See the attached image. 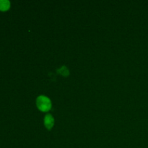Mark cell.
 <instances>
[{
    "label": "cell",
    "mask_w": 148,
    "mask_h": 148,
    "mask_svg": "<svg viewBox=\"0 0 148 148\" xmlns=\"http://www.w3.org/2000/svg\"><path fill=\"white\" fill-rule=\"evenodd\" d=\"M10 7V2L8 0H0V10L6 11L9 10Z\"/></svg>",
    "instance_id": "obj_3"
},
{
    "label": "cell",
    "mask_w": 148,
    "mask_h": 148,
    "mask_svg": "<svg viewBox=\"0 0 148 148\" xmlns=\"http://www.w3.org/2000/svg\"><path fill=\"white\" fill-rule=\"evenodd\" d=\"M54 124V119L51 114H47L44 118V125L49 130H51Z\"/></svg>",
    "instance_id": "obj_2"
},
{
    "label": "cell",
    "mask_w": 148,
    "mask_h": 148,
    "mask_svg": "<svg viewBox=\"0 0 148 148\" xmlns=\"http://www.w3.org/2000/svg\"><path fill=\"white\" fill-rule=\"evenodd\" d=\"M36 105L40 111L46 112V111H49L51 108V101L48 97L40 95L38 97L36 100Z\"/></svg>",
    "instance_id": "obj_1"
}]
</instances>
